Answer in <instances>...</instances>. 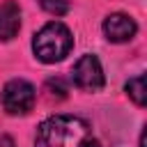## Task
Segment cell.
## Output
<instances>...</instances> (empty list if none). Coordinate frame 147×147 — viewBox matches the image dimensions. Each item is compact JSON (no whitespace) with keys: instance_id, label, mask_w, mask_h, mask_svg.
I'll return each instance as SVG.
<instances>
[{"instance_id":"obj_2","label":"cell","mask_w":147,"mask_h":147,"mask_svg":"<svg viewBox=\"0 0 147 147\" xmlns=\"http://www.w3.org/2000/svg\"><path fill=\"white\" fill-rule=\"evenodd\" d=\"M74 46V37H71V30L60 23V21H51L46 23L32 39V51H34V57L46 62V64H53V62H60L69 55Z\"/></svg>"},{"instance_id":"obj_5","label":"cell","mask_w":147,"mask_h":147,"mask_svg":"<svg viewBox=\"0 0 147 147\" xmlns=\"http://www.w3.org/2000/svg\"><path fill=\"white\" fill-rule=\"evenodd\" d=\"M136 30H138L136 21L129 14H122V11L110 14L103 21V34H106L108 41H115V44H124V41L133 39Z\"/></svg>"},{"instance_id":"obj_4","label":"cell","mask_w":147,"mask_h":147,"mask_svg":"<svg viewBox=\"0 0 147 147\" xmlns=\"http://www.w3.org/2000/svg\"><path fill=\"white\" fill-rule=\"evenodd\" d=\"M74 83L85 92H96L103 87V69L96 55L87 53L74 64Z\"/></svg>"},{"instance_id":"obj_6","label":"cell","mask_w":147,"mask_h":147,"mask_svg":"<svg viewBox=\"0 0 147 147\" xmlns=\"http://www.w3.org/2000/svg\"><path fill=\"white\" fill-rule=\"evenodd\" d=\"M21 28V9L14 0L0 2V41H9L16 37Z\"/></svg>"},{"instance_id":"obj_3","label":"cell","mask_w":147,"mask_h":147,"mask_svg":"<svg viewBox=\"0 0 147 147\" xmlns=\"http://www.w3.org/2000/svg\"><path fill=\"white\" fill-rule=\"evenodd\" d=\"M2 106L9 115H25L34 106V87L23 78H14L2 87Z\"/></svg>"},{"instance_id":"obj_1","label":"cell","mask_w":147,"mask_h":147,"mask_svg":"<svg viewBox=\"0 0 147 147\" xmlns=\"http://www.w3.org/2000/svg\"><path fill=\"white\" fill-rule=\"evenodd\" d=\"M34 147H99V140L85 119L74 115H53L39 124Z\"/></svg>"},{"instance_id":"obj_8","label":"cell","mask_w":147,"mask_h":147,"mask_svg":"<svg viewBox=\"0 0 147 147\" xmlns=\"http://www.w3.org/2000/svg\"><path fill=\"white\" fill-rule=\"evenodd\" d=\"M41 9L53 14V16H62L69 11V0H39Z\"/></svg>"},{"instance_id":"obj_9","label":"cell","mask_w":147,"mask_h":147,"mask_svg":"<svg viewBox=\"0 0 147 147\" xmlns=\"http://www.w3.org/2000/svg\"><path fill=\"white\" fill-rule=\"evenodd\" d=\"M0 147H16V145L9 136H0Z\"/></svg>"},{"instance_id":"obj_7","label":"cell","mask_w":147,"mask_h":147,"mask_svg":"<svg viewBox=\"0 0 147 147\" xmlns=\"http://www.w3.org/2000/svg\"><path fill=\"white\" fill-rule=\"evenodd\" d=\"M126 94L133 99L136 106H145L147 103V92H145V76L138 74L126 83Z\"/></svg>"}]
</instances>
